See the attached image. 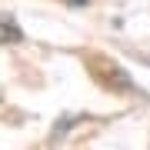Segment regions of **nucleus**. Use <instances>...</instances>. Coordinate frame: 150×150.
<instances>
[{"label":"nucleus","mask_w":150,"mask_h":150,"mask_svg":"<svg viewBox=\"0 0 150 150\" xmlns=\"http://www.w3.org/2000/svg\"><path fill=\"white\" fill-rule=\"evenodd\" d=\"M23 40V30L17 27V20L10 13H0V47H7V43H20Z\"/></svg>","instance_id":"obj_1"},{"label":"nucleus","mask_w":150,"mask_h":150,"mask_svg":"<svg viewBox=\"0 0 150 150\" xmlns=\"http://www.w3.org/2000/svg\"><path fill=\"white\" fill-rule=\"evenodd\" d=\"M64 4H67V7H87L90 0H64Z\"/></svg>","instance_id":"obj_2"}]
</instances>
